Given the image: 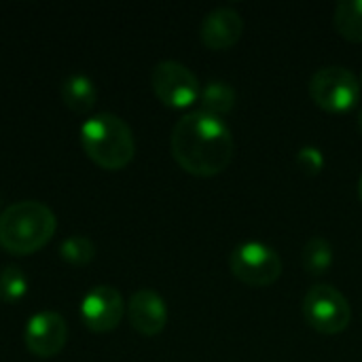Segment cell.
<instances>
[{
    "label": "cell",
    "instance_id": "4fadbf2b",
    "mask_svg": "<svg viewBox=\"0 0 362 362\" xmlns=\"http://www.w3.org/2000/svg\"><path fill=\"white\" fill-rule=\"evenodd\" d=\"M235 102H238V93L225 81H210L199 93V104H202L199 110L218 119L229 115L235 108Z\"/></svg>",
    "mask_w": 362,
    "mask_h": 362
},
{
    "label": "cell",
    "instance_id": "5bb4252c",
    "mask_svg": "<svg viewBox=\"0 0 362 362\" xmlns=\"http://www.w3.org/2000/svg\"><path fill=\"white\" fill-rule=\"evenodd\" d=\"M333 23L346 40L362 42V0L339 2L333 15Z\"/></svg>",
    "mask_w": 362,
    "mask_h": 362
},
{
    "label": "cell",
    "instance_id": "ba28073f",
    "mask_svg": "<svg viewBox=\"0 0 362 362\" xmlns=\"http://www.w3.org/2000/svg\"><path fill=\"white\" fill-rule=\"evenodd\" d=\"M125 314L123 297L112 286H93L81 301V318L93 333H108L119 327Z\"/></svg>",
    "mask_w": 362,
    "mask_h": 362
},
{
    "label": "cell",
    "instance_id": "9c48e42d",
    "mask_svg": "<svg viewBox=\"0 0 362 362\" xmlns=\"http://www.w3.org/2000/svg\"><path fill=\"white\" fill-rule=\"evenodd\" d=\"M28 350L38 358H51L62 352L68 339V325L57 312H38L34 314L23 333Z\"/></svg>",
    "mask_w": 362,
    "mask_h": 362
},
{
    "label": "cell",
    "instance_id": "5b68a950",
    "mask_svg": "<svg viewBox=\"0 0 362 362\" xmlns=\"http://www.w3.org/2000/svg\"><path fill=\"white\" fill-rule=\"evenodd\" d=\"M305 322L322 335H339L350 327L352 310L341 291L331 284H316L303 297Z\"/></svg>",
    "mask_w": 362,
    "mask_h": 362
},
{
    "label": "cell",
    "instance_id": "ac0fdd59",
    "mask_svg": "<svg viewBox=\"0 0 362 362\" xmlns=\"http://www.w3.org/2000/svg\"><path fill=\"white\" fill-rule=\"evenodd\" d=\"M297 165L303 170V174L308 176H316L320 174V170L325 168V155L320 148L316 146H303L299 153H297Z\"/></svg>",
    "mask_w": 362,
    "mask_h": 362
},
{
    "label": "cell",
    "instance_id": "30bf717a",
    "mask_svg": "<svg viewBox=\"0 0 362 362\" xmlns=\"http://www.w3.org/2000/svg\"><path fill=\"white\" fill-rule=\"evenodd\" d=\"M244 34V17L233 6H218L210 11L199 28L202 42L212 51L231 49Z\"/></svg>",
    "mask_w": 362,
    "mask_h": 362
},
{
    "label": "cell",
    "instance_id": "d6986e66",
    "mask_svg": "<svg viewBox=\"0 0 362 362\" xmlns=\"http://www.w3.org/2000/svg\"><path fill=\"white\" fill-rule=\"evenodd\" d=\"M358 199H361V204H362V174H361V180H358Z\"/></svg>",
    "mask_w": 362,
    "mask_h": 362
},
{
    "label": "cell",
    "instance_id": "277c9868",
    "mask_svg": "<svg viewBox=\"0 0 362 362\" xmlns=\"http://www.w3.org/2000/svg\"><path fill=\"white\" fill-rule=\"evenodd\" d=\"M310 98L327 112H348L361 100V81L344 66H325L310 78Z\"/></svg>",
    "mask_w": 362,
    "mask_h": 362
},
{
    "label": "cell",
    "instance_id": "52a82bcc",
    "mask_svg": "<svg viewBox=\"0 0 362 362\" xmlns=\"http://www.w3.org/2000/svg\"><path fill=\"white\" fill-rule=\"evenodd\" d=\"M151 87L155 95L170 108H187L202 93L193 70L176 59H163L153 68Z\"/></svg>",
    "mask_w": 362,
    "mask_h": 362
},
{
    "label": "cell",
    "instance_id": "8992f818",
    "mask_svg": "<svg viewBox=\"0 0 362 362\" xmlns=\"http://www.w3.org/2000/svg\"><path fill=\"white\" fill-rule=\"evenodd\" d=\"M229 269L242 284L252 288H265L280 280L282 259L267 244L244 242L231 252Z\"/></svg>",
    "mask_w": 362,
    "mask_h": 362
},
{
    "label": "cell",
    "instance_id": "3957f363",
    "mask_svg": "<svg viewBox=\"0 0 362 362\" xmlns=\"http://www.w3.org/2000/svg\"><path fill=\"white\" fill-rule=\"evenodd\" d=\"M81 144L87 157L104 170H123L136 155L132 127L112 112L89 117L81 125Z\"/></svg>",
    "mask_w": 362,
    "mask_h": 362
},
{
    "label": "cell",
    "instance_id": "7a4b0ae2",
    "mask_svg": "<svg viewBox=\"0 0 362 362\" xmlns=\"http://www.w3.org/2000/svg\"><path fill=\"white\" fill-rule=\"evenodd\" d=\"M57 229L49 206L25 199L0 212V246L11 255H32L53 238Z\"/></svg>",
    "mask_w": 362,
    "mask_h": 362
},
{
    "label": "cell",
    "instance_id": "7c38bea8",
    "mask_svg": "<svg viewBox=\"0 0 362 362\" xmlns=\"http://www.w3.org/2000/svg\"><path fill=\"white\" fill-rule=\"evenodd\" d=\"M62 100L64 104L76 112V115H87L98 100V91L91 83L89 76L85 74H72L62 83Z\"/></svg>",
    "mask_w": 362,
    "mask_h": 362
},
{
    "label": "cell",
    "instance_id": "2e32d148",
    "mask_svg": "<svg viewBox=\"0 0 362 362\" xmlns=\"http://www.w3.org/2000/svg\"><path fill=\"white\" fill-rule=\"evenodd\" d=\"M59 257L70 265H87L95 257V246L85 235H70L59 244Z\"/></svg>",
    "mask_w": 362,
    "mask_h": 362
},
{
    "label": "cell",
    "instance_id": "8fae6325",
    "mask_svg": "<svg viewBox=\"0 0 362 362\" xmlns=\"http://www.w3.org/2000/svg\"><path fill=\"white\" fill-rule=\"evenodd\" d=\"M127 320L134 331L146 337L159 335L168 325V308L159 293L151 288H140L132 295L127 303Z\"/></svg>",
    "mask_w": 362,
    "mask_h": 362
},
{
    "label": "cell",
    "instance_id": "e0dca14e",
    "mask_svg": "<svg viewBox=\"0 0 362 362\" xmlns=\"http://www.w3.org/2000/svg\"><path fill=\"white\" fill-rule=\"evenodd\" d=\"M25 291H28V280L19 267L6 265L0 269V301L15 303L25 295Z\"/></svg>",
    "mask_w": 362,
    "mask_h": 362
},
{
    "label": "cell",
    "instance_id": "6da1fadb",
    "mask_svg": "<svg viewBox=\"0 0 362 362\" xmlns=\"http://www.w3.org/2000/svg\"><path fill=\"white\" fill-rule=\"evenodd\" d=\"M170 148L172 157L187 174L210 178L229 168L235 142L223 119L193 110L174 125Z\"/></svg>",
    "mask_w": 362,
    "mask_h": 362
},
{
    "label": "cell",
    "instance_id": "9a60e30c",
    "mask_svg": "<svg viewBox=\"0 0 362 362\" xmlns=\"http://www.w3.org/2000/svg\"><path fill=\"white\" fill-rule=\"evenodd\" d=\"M301 261H303V267L308 274L322 276L333 265V246L329 244V240H325L320 235L310 238L303 246Z\"/></svg>",
    "mask_w": 362,
    "mask_h": 362
},
{
    "label": "cell",
    "instance_id": "ffe728a7",
    "mask_svg": "<svg viewBox=\"0 0 362 362\" xmlns=\"http://www.w3.org/2000/svg\"><path fill=\"white\" fill-rule=\"evenodd\" d=\"M358 129H361V132H362V112H361V115H358Z\"/></svg>",
    "mask_w": 362,
    "mask_h": 362
}]
</instances>
